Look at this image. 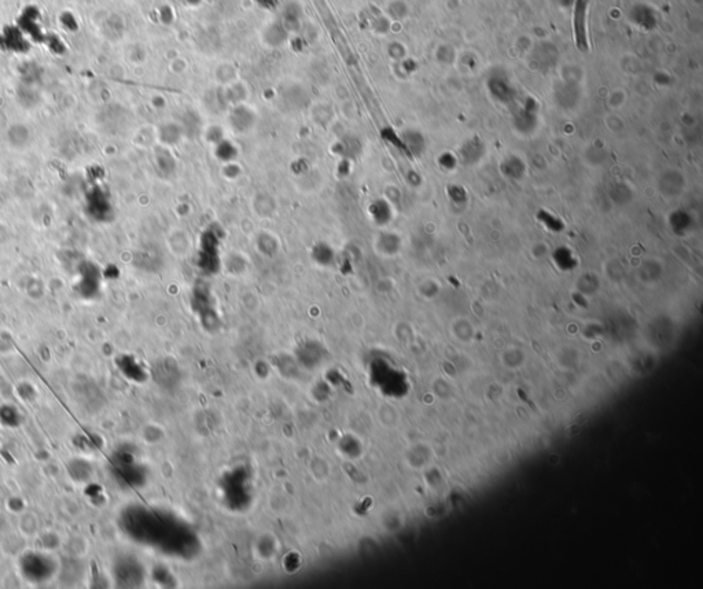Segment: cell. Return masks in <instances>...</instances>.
Segmentation results:
<instances>
[{
    "instance_id": "2",
    "label": "cell",
    "mask_w": 703,
    "mask_h": 589,
    "mask_svg": "<svg viewBox=\"0 0 703 589\" xmlns=\"http://www.w3.org/2000/svg\"><path fill=\"white\" fill-rule=\"evenodd\" d=\"M24 32L17 28H8L3 33V47L4 49L17 51V52H25L28 49V43L24 39Z\"/></svg>"
},
{
    "instance_id": "1",
    "label": "cell",
    "mask_w": 703,
    "mask_h": 589,
    "mask_svg": "<svg viewBox=\"0 0 703 589\" xmlns=\"http://www.w3.org/2000/svg\"><path fill=\"white\" fill-rule=\"evenodd\" d=\"M588 0H576L574 13H573V30L577 49L586 52L589 49V39H588V28H586V16H588Z\"/></svg>"
},
{
    "instance_id": "3",
    "label": "cell",
    "mask_w": 703,
    "mask_h": 589,
    "mask_svg": "<svg viewBox=\"0 0 703 589\" xmlns=\"http://www.w3.org/2000/svg\"><path fill=\"white\" fill-rule=\"evenodd\" d=\"M260 7L263 8H267V10H273L278 7V0H254Z\"/></svg>"
}]
</instances>
